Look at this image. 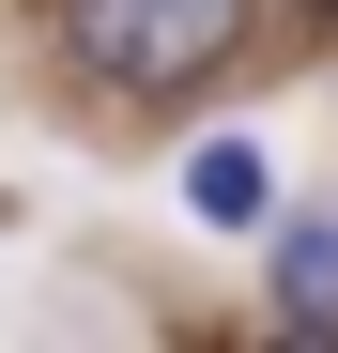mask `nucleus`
<instances>
[{"instance_id": "f257e3e1", "label": "nucleus", "mask_w": 338, "mask_h": 353, "mask_svg": "<svg viewBox=\"0 0 338 353\" xmlns=\"http://www.w3.org/2000/svg\"><path fill=\"white\" fill-rule=\"evenodd\" d=\"M62 46L108 92H200L246 46V0H62Z\"/></svg>"}, {"instance_id": "f03ea898", "label": "nucleus", "mask_w": 338, "mask_h": 353, "mask_svg": "<svg viewBox=\"0 0 338 353\" xmlns=\"http://www.w3.org/2000/svg\"><path fill=\"white\" fill-rule=\"evenodd\" d=\"M185 215H200V230H261V215H277L261 139H200V154H185Z\"/></svg>"}, {"instance_id": "7ed1b4c3", "label": "nucleus", "mask_w": 338, "mask_h": 353, "mask_svg": "<svg viewBox=\"0 0 338 353\" xmlns=\"http://www.w3.org/2000/svg\"><path fill=\"white\" fill-rule=\"evenodd\" d=\"M277 323H292V338H338V215H292V230H277Z\"/></svg>"}, {"instance_id": "20e7f679", "label": "nucleus", "mask_w": 338, "mask_h": 353, "mask_svg": "<svg viewBox=\"0 0 338 353\" xmlns=\"http://www.w3.org/2000/svg\"><path fill=\"white\" fill-rule=\"evenodd\" d=\"M308 16H323V31H338V0H308Z\"/></svg>"}]
</instances>
